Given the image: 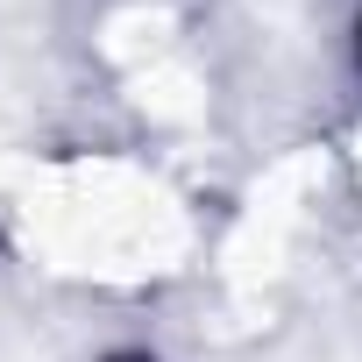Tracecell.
I'll return each instance as SVG.
<instances>
[{"label": "cell", "mask_w": 362, "mask_h": 362, "mask_svg": "<svg viewBox=\"0 0 362 362\" xmlns=\"http://www.w3.org/2000/svg\"><path fill=\"white\" fill-rule=\"evenodd\" d=\"M114 362H149V355H114Z\"/></svg>", "instance_id": "1"}]
</instances>
